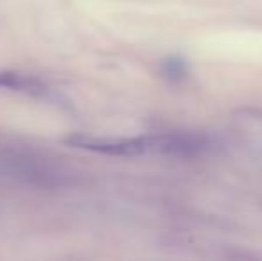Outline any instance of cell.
I'll return each instance as SVG.
<instances>
[{
  "label": "cell",
  "instance_id": "obj_2",
  "mask_svg": "<svg viewBox=\"0 0 262 261\" xmlns=\"http://www.w3.org/2000/svg\"><path fill=\"white\" fill-rule=\"evenodd\" d=\"M0 90L25 95L62 109L70 108V101L61 91L55 90L52 84H49L41 77L21 72V70H0Z\"/></svg>",
  "mask_w": 262,
  "mask_h": 261
},
{
  "label": "cell",
  "instance_id": "obj_4",
  "mask_svg": "<svg viewBox=\"0 0 262 261\" xmlns=\"http://www.w3.org/2000/svg\"><path fill=\"white\" fill-rule=\"evenodd\" d=\"M162 75L168 81H182L187 75V63L182 57H168L162 61Z\"/></svg>",
  "mask_w": 262,
  "mask_h": 261
},
{
  "label": "cell",
  "instance_id": "obj_1",
  "mask_svg": "<svg viewBox=\"0 0 262 261\" xmlns=\"http://www.w3.org/2000/svg\"><path fill=\"white\" fill-rule=\"evenodd\" d=\"M64 143L79 150L120 157H134L152 152L171 154V156H193L207 147L204 138L187 134H159L139 136V138H98V136L72 134L64 138Z\"/></svg>",
  "mask_w": 262,
  "mask_h": 261
},
{
  "label": "cell",
  "instance_id": "obj_3",
  "mask_svg": "<svg viewBox=\"0 0 262 261\" xmlns=\"http://www.w3.org/2000/svg\"><path fill=\"white\" fill-rule=\"evenodd\" d=\"M2 165L6 167L7 174L14 177H24L32 183H45V179H55L57 175H61V172L47 163V159H38L34 156H11L4 159Z\"/></svg>",
  "mask_w": 262,
  "mask_h": 261
}]
</instances>
